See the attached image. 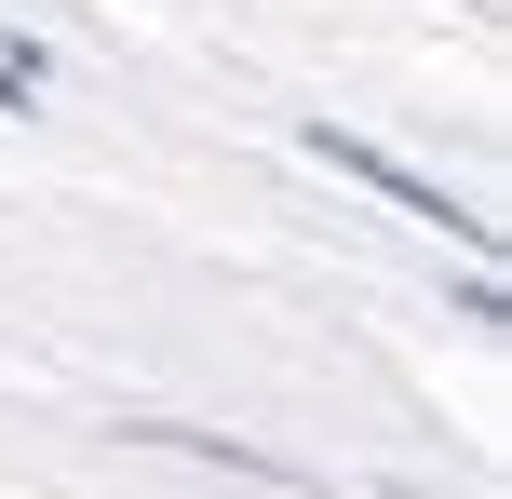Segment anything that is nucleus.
<instances>
[{
  "instance_id": "nucleus-2",
  "label": "nucleus",
  "mask_w": 512,
  "mask_h": 499,
  "mask_svg": "<svg viewBox=\"0 0 512 499\" xmlns=\"http://www.w3.org/2000/svg\"><path fill=\"white\" fill-rule=\"evenodd\" d=\"M14 95H41V41H0V108Z\"/></svg>"
},
{
  "instance_id": "nucleus-1",
  "label": "nucleus",
  "mask_w": 512,
  "mask_h": 499,
  "mask_svg": "<svg viewBox=\"0 0 512 499\" xmlns=\"http://www.w3.org/2000/svg\"><path fill=\"white\" fill-rule=\"evenodd\" d=\"M297 149H310V162H337V176H364V189H391V203H405V216H432V230H472V203H459V189H432V176H418V162L364 149V135H337V122H310Z\"/></svg>"
}]
</instances>
